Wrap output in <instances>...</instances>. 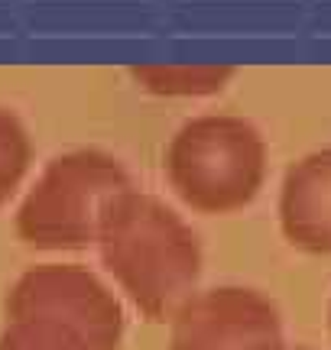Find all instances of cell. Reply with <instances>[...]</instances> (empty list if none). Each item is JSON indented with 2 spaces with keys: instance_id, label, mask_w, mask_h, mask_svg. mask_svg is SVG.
Listing matches in <instances>:
<instances>
[{
  "instance_id": "1",
  "label": "cell",
  "mask_w": 331,
  "mask_h": 350,
  "mask_svg": "<svg viewBox=\"0 0 331 350\" xmlns=\"http://www.w3.org/2000/svg\"><path fill=\"white\" fill-rule=\"evenodd\" d=\"M98 256L117 288L146 321H172L202 279V243L156 195L130 188L98 237Z\"/></svg>"
},
{
  "instance_id": "2",
  "label": "cell",
  "mask_w": 331,
  "mask_h": 350,
  "mask_svg": "<svg viewBox=\"0 0 331 350\" xmlns=\"http://www.w3.org/2000/svg\"><path fill=\"white\" fill-rule=\"evenodd\" d=\"M267 165L263 133L234 113H204L182 124L163 152L172 195L198 214H234L254 204Z\"/></svg>"
},
{
  "instance_id": "3",
  "label": "cell",
  "mask_w": 331,
  "mask_h": 350,
  "mask_svg": "<svg viewBox=\"0 0 331 350\" xmlns=\"http://www.w3.org/2000/svg\"><path fill=\"white\" fill-rule=\"evenodd\" d=\"M133 182L124 163L104 150H72L36 175L16 208V237L33 250H88Z\"/></svg>"
},
{
  "instance_id": "4",
  "label": "cell",
  "mask_w": 331,
  "mask_h": 350,
  "mask_svg": "<svg viewBox=\"0 0 331 350\" xmlns=\"http://www.w3.org/2000/svg\"><path fill=\"white\" fill-rule=\"evenodd\" d=\"M10 318H36L75 331L94 350H117L124 344L127 318L124 301L98 273L78 262H42L26 269L3 299Z\"/></svg>"
},
{
  "instance_id": "5",
  "label": "cell",
  "mask_w": 331,
  "mask_h": 350,
  "mask_svg": "<svg viewBox=\"0 0 331 350\" xmlns=\"http://www.w3.org/2000/svg\"><path fill=\"white\" fill-rule=\"evenodd\" d=\"M280 340L276 301L250 286L202 288L169 321V350H256Z\"/></svg>"
},
{
  "instance_id": "6",
  "label": "cell",
  "mask_w": 331,
  "mask_h": 350,
  "mask_svg": "<svg viewBox=\"0 0 331 350\" xmlns=\"http://www.w3.org/2000/svg\"><path fill=\"white\" fill-rule=\"evenodd\" d=\"M276 214L289 247L331 256V146L308 152L286 169Z\"/></svg>"
},
{
  "instance_id": "7",
  "label": "cell",
  "mask_w": 331,
  "mask_h": 350,
  "mask_svg": "<svg viewBox=\"0 0 331 350\" xmlns=\"http://www.w3.org/2000/svg\"><path fill=\"white\" fill-rule=\"evenodd\" d=\"M133 81L159 98H208L234 78L230 65H133Z\"/></svg>"
},
{
  "instance_id": "8",
  "label": "cell",
  "mask_w": 331,
  "mask_h": 350,
  "mask_svg": "<svg viewBox=\"0 0 331 350\" xmlns=\"http://www.w3.org/2000/svg\"><path fill=\"white\" fill-rule=\"evenodd\" d=\"M33 163V143L23 120L0 107V208L16 195Z\"/></svg>"
},
{
  "instance_id": "9",
  "label": "cell",
  "mask_w": 331,
  "mask_h": 350,
  "mask_svg": "<svg viewBox=\"0 0 331 350\" xmlns=\"http://www.w3.org/2000/svg\"><path fill=\"white\" fill-rule=\"evenodd\" d=\"M0 350H94L88 340L52 321L10 318L0 331Z\"/></svg>"
},
{
  "instance_id": "10",
  "label": "cell",
  "mask_w": 331,
  "mask_h": 350,
  "mask_svg": "<svg viewBox=\"0 0 331 350\" xmlns=\"http://www.w3.org/2000/svg\"><path fill=\"white\" fill-rule=\"evenodd\" d=\"M256 350H312V347H295V344L280 340V344H267V347H256Z\"/></svg>"
},
{
  "instance_id": "11",
  "label": "cell",
  "mask_w": 331,
  "mask_h": 350,
  "mask_svg": "<svg viewBox=\"0 0 331 350\" xmlns=\"http://www.w3.org/2000/svg\"><path fill=\"white\" fill-rule=\"evenodd\" d=\"M328 331H331V305H328Z\"/></svg>"
}]
</instances>
